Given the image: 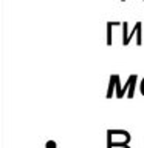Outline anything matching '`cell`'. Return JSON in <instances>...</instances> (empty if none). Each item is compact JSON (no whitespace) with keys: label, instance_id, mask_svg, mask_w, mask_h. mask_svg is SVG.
<instances>
[{"label":"cell","instance_id":"cell-1","mask_svg":"<svg viewBox=\"0 0 144 148\" xmlns=\"http://www.w3.org/2000/svg\"><path fill=\"white\" fill-rule=\"evenodd\" d=\"M130 134L124 130H109L107 131V145H129Z\"/></svg>","mask_w":144,"mask_h":148},{"label":"cell","instance_id":"cell-2","mask_svg":"<svg viewBox=\"0 0 144 148\" xmlns=\"http://www.w3.org/2000/svg\"><path fill=\"white\" fill-rule=\"evenodd\" d=\"M135 85H136V76H130L127 79V82H125V86H123V94H125V91H127V97L129 99H132L133 94H135Z\"/></svg>","mask_w":144,"mask_h":148},{"label":"cell","instance_id":"cell-3","mask_svg":"<svg viewBox=\"0 0 144 148\" xmlns=\"http://www.w3.org/2000/svg\"><path fill=\"white\" fill-rule=\"evenodd\" d=\"M133 34H141V23H136V25L133 26V31L129 32V34L124 37V39H123V43H124V45H129V42H130V39L133 37Z\"/></svg>","mask_w":144,"mask_h":148},{"label":"cell","instance_id":"cell-4","mask_svg":"<svg viewBox=\"0 0 144 148\" xmlns=\"http://www.w3.org/2000/svg\"><path fill=\"white\" fill-rule=\"evenodd\" d=\"M116 88V79L115 76L110 77V83H109V91H107V99H110L111 96H113V90Z\"/></svg>","mask_w":144,"mask_h":148},{"label":"cell","instance_id":"cell-5","mask_svg":"<svg viewBox=\"0 0 144 148\" xmlns=\"http://www.w3.org/2000/svg\"><path fill=\"white\" fill-rule=\"evenodd\" d=\"M115 79H116V97H123V86H121V83H119V76H116L115 74Z\"/></svg>","mask_w":144,"mask_h":148},{"label":"cell","instance_id":"cell-6","mask_svg":"<svg viewBox=\"0 0 144 148\" xmlns=\"http://www.w3.org/2000/svg\"><path fill=\"white\" fill-rule=\"evenodd\" d=\"M45 147H46V148H56V142H54V140H48Z\"/></svg>","mask_w":144,"mask_h":148},{"label":"cell","instance_id":"cell-7","mask_svg":"<svg viewBox=\"0 0 144 148\" xmlns=\"http://www.w3.org/2000/svg\"><path fill=\"white\" fill-rule=\"evenodd\" d=\"M107 148H130L129 145H107Z\"/></svg>","mask_w":144,"mask_h":148},{"label":"cell","instance_id":"cell-8","mask_svg":"<svg viewBox=\"0 0 144 148\" xmlns=\"http://www.w3.org/2000/svg\"><path fill=\"white\" fill-rule=\"evenodd\" d=\"M141 92H143V96H144V79H143V82H141Z\"/></svg>","mask_w":144,"mask_h":148}]
</instances>
